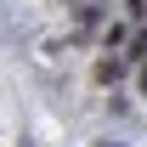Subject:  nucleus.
<instances>
[{
    "instance_id": "f257e3e1",
    "label": "nucleus",
    "mask_w": 147,
    "mask_h": 147,
    "mask_svg": "<svg viewBox=\"0 0 147 147\" xmlns=\"http://www.w3.org/2000/svg\"><path fill=\"white\" fill-rule=\"evenodd\" d=\"M125 68H130V57H108V51H102L96 68H91V79H96V85H113V79H125Z\"/></svg>"
},
{
    "instance_id": "f03ea898",
    "label": "nucleus",
    "mask_w": 147,
    "mask_h": 147,
    "mask_svg": "<svg viewBox=\"0 0 147 147\" xmlns=\"http://www.w3.org/2000/svg\"><path fill=\"white\" fill-rule=\"evenodd\" d=\"M125 57H130V62H142V57H147V28H136V40H130Z\"/></svg>"
},
{
    "instance_id": "7ed1b4c3",
    "label": "nucleus",
    "mask_w": 147,
    "mask_h": 147,
    "mask_svg": "<svg viewBox=\"0 0 147 147\" xmlns=\"http://www.w3.org/2000/svg\"><path fill=\"white\" fill-rule=\"evenodd\" d=\"M142 91H147V57H142Z\"/></svg>"
},
{
    "instance_id": "20e7f679",
    "label": "nucleus",
    "mask_w": 147,
    "mask_h": 147,
    "mask_svg": "<svg viewBox=\"0 0 147 147\" xmlns=\"http://www.w3.org/2000/svg\"><path fill=\"white\" fill-rule=\"evenodd\" d=\"M96 147H119V142H96Z\"/></svg>"
},
{
    "instance_id": "39448f33",
    "label": "nucleus",
    "mask_w": 147,
    "mask_h": 147,
    "mask_svg": "<svg viewBox=\"0 0 147 147\" xmlns=\"http://www.w3.org/2000/svg\"><path fill=\"white\" fill-rule=\"evenodd\" d=\"M142 6H147V0H142Z\"/></svg>"
}]
</instances>
